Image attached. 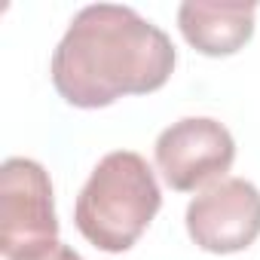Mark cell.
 <instances>
[{"label":"cell","mask_w":260,"mask_h":260,"mask_svg":"<svg viewBox=\"0 0 260 260\" xmlns=\"http://www.w3.org/2000/svg\"><path fill=\"white\" fill-rule=\"evenodd\" d=\"M178 64L172 37L119 4L83 7L58 40L49 74L55 92L80 110H98L122 95L162 89Z\"/></svg>","instance_id":"cell-1"},{"label":"cell","mask_w":260,"mask_h":260,"mask_svg":"<svg viewBox=\"0 0 260 260\" xmlns=\"http://www.w3.org/2000/svg\"><path fill=\"white\" fill-rule=\"evenodd\" d=\"M159 205L162 193L147 159L135 150H113L83 184L74 205V223L98 251L122 254L144 236Z\"/></svg>","instance_id":"cell-2"},{"label":"cell","mask_w":260,"mask_h":260,"mask_svg":"<svg viewBox=\"0 0 260 260\" xmlns=\"http://www.w3.org/2000/svg\"><path fill=\"white\" fill-rule=\"evenodd\" d=\"M58 242V217L49 172L10 156L0 169V254L4 260H34Z\"/></svg>","instance_id":"cell-3"},{"label":"cell","mask_w":260,"mask_h":260,"mask_svg":"<svg viewBox=\"0 0 260 260\" xmlns=\"http://www.w3.org/2000/svg\"><path fill=\"white\" fill-rule=\"evenodd\" d=\"M153 159L172 190L193 193L226 178L236 159V141L220 119L184 116L159 132Z\"/></svg>","instance_id":"cell-4"},{"label":"cell","mask_w":260,"mask_h":260,"mask_svg":"<svg viewBox=\"0 0 260 260\" xmlns=\"http://www.w3.org/2000/svg\"><path fill=\"white\" fill-rule=\"evenodd\" d=\"M184 223L196 248L239 254L260 236V190L245 178H220L190 199Z\"/></svg>","instance_id":"cell-5"},{"label":"cell","mask_w":260,"mask_h":260,"mask_svg":"<svg viewBox=\"0 0 260 260\" xmlns=\"http://www.w3.org/2000/svg\"><path fill=\"white\" fill-rule=\"evenodd\" d=\"M257 4H208V0H187L178 10V28L184 40L211 58L236 55L254 37Z\"/></svg>","instance_id":"cell-6"},{"label":"cell","mask_w":260,"mask_h":260,"mask_svg":"<svg viewBox=\"0 0 260 260\" xmlns=\"http://www.w3.org/2000/svg\"><path fill=\"white\" fill-rule=\"evenodd\" d=\"M34 260H83V257H80L71 245L61 242V245H55L52 251H46V254H40V257H34Z\"/></svg>","instance_id":"cell-7"}]
</instances>
